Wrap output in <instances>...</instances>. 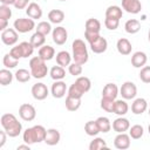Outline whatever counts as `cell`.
<instances>
[{"label": "cell", "mask_w": 150, "mask_h": 150, "mask_svg": "<svg viewBox=\"0 0 150 150\" xmlns=\"http://www.w3.org/2000/svg\"><path fill=\"white\" fill-rule=\"evenodd\" d=\"M71 49H73V59L74 62L80 63V64H84L88 61V50H87V46L84 43L83 40L81 39H76L73 41L71 45Z\"/></svg>", "instance_id": "1"}, {"label": "cell", "mask_w": 150, "mask_h": 150, "mask_svg": "<svg viewBox=\"0 0 150 150\" xmlns=\"http://www.w3.org/2000/svg\"><path fill=\"white\" fill-rule=\"evenodd\" d=\"M7 136H8V135H7V132H6L5 130L0 131V148H2L4 144L6 143V137H7Z\"/></svg>", "instance_id": "53"}, {"label": "cell", "mask_w": 150, "mask_h": 150, "mask_svg": "<svg viewBox=\"0 0 150 150\" xmlns=\"http://www.w3.org/2000/svg\"><path fill=\"white\" fill-rule=\"evenodd\" d=\"M124 28H125V32L129 33V34H136L139 29H141V22L136 19H130L125 22L124 25Z\"/></svg>", "instance_id": "24"}, {"label": "cell", "mask_w": 150, "mask_h": 150, "mask_svg": "<svg viewBox=\"0 0 150 150\" xmlns=\"http://www.w3.org/2000/svg\"><path fill=\"white\" fill-rule=\"evenodd\" d=\"M21 129H22V124L18 121L15 124H13L12 127H9L8 129H4L6 132H7V135L9 136V137H16V136H19L20 135V132H21Z\"/></svg>", "instance_id": "42"}, {"label": "cell", "mask_w": 150, "mask_h": 150, "mask_svg": "<svg viewBox=\"0 0 150 150\" xmlns=\"http://www.w3.org/2000/svg\"><path fill=\"white\" fill-rule=\"evenodd\" d=\"M60 1H66V0H60Z\"/></svg>", "instance_id": "60"}, {"label": "cell", "mask_w": 150, "mask_h": 150, "mask_svg": "<svg viewBox=\"0 0 150 150\" xmlns=\"http://www.w3.org/2000/svg\"><path fill=\"white\" fill-rule=\"evenodd\" d=\"M139 79L144 83H150V66L142 67L139 71Z\"/></svg>", "instance_id": "47"}, {"label": "cell", "mask_w": 150, "mask_h": 150, "mask_svg": "<svg viewBox=\"0 0 150 150\" xmlns=\"http://www.w3.org/2000/svg\"><path fill=\"white\" fill-rule=\"evenodd\" d=\"M61 135L57 129H48L45 138V143L47 145H56L60 142Z\"/></svg>", "instance_id": "14"}, {"label": "cell", "mask_w": 150, "mask_h": 150, "mask_svg": "<svg viewBox=\"0 0 150 150\" xmlns=\"http://www.w3.org/2000/svg\"><path fill=\"white\" fill-rule=\"evenodd\" d=\"M146 60L148 57L144 52H136L131 56V64L135 68H141V67H144V64L146 63Z\"/></svg>", "instance_id": "16"}, {"label": "cell", "mask_w": 150, "mask_h": 150, "mask_svg": "<svg viewBox=\"0 0 150 150\" xmlns=\"http://www.w3.org/2000/svg\"><path fill=\"white\" fill-rule=\"evenodd\" d=\"M148 39H149V42H150V29H149V32H148Z\"/></svg>", "instance_id": "57"}, {"label": "cell", "mask_w": 150, "mask_h": 150, "mask_svg": "<svg viewBox=\"0 0 150 150\" xmlns=\"http://www.w3.org/2000/svg\"><path fill=\"white\" fill-rule=\"evenodd\" d=\"M14 75H15V79H16L19 82H27V81L30 80L32 73H29L27 69L21 68V69H18Z\"/></svg>", "instance_id": "38"}, {"label": "cell", "mask_w": 150, "mask_h": 150, "mask_svg": "<svg viewBox=\"0 0 150 150\" xmlns=\"http://www.w3.org/2000/svg\"><path fill=\"white\" fill-rule=\"evenodd\" d=\"M30 73H32V76L35 79H43L48 73V68H47L46 63H43V64H40L38 67L32 68Z\"/></svg>", "instance_id": "28"}, {"label": "cell", "mask_w": 150, "mask_h": 150, "mask_svg": "<svg viewBox=\"0 0 150 150\" xmlns=\"http://www.w3.org/2000/svg\"><path fill=\"white\" fill-rule=\"evenodd\" d=\"M75 83L82 89L83 93L89 91L90 88H91V81H90V79L87 77V76H79V77L76 79Z\"/></svg>", "instance_id": "31"}, {"label": "cell", "mask_w": 150, "mask_h": 150, "mask_svg": "<svg viewBox=\"0 0 150 150\" xmlns=\"http://www.w3.org/2000/svg\"><path fill=\"white\" fill-rule=\"evenodd\" d=\"M2 62H4V66L7 67V68H15L18 66V63H19V60L15 59V57H13L11 55V53H7V54L4 55Z\"/></svg>", "instance_id": "41"}, {"label": "cell", "mask_w": 150, "mask_h": 150, "mask_svg": "<svg viewBox=\"0 0 150 150\" xmlns=\"http://www.w3.org/2000/svg\"><path fill=\"white\" fill-rule=\"evenodd\" d=\"M130 138H131L130 135H128L125 132H118V135L114 139L115 148L118 149V150H125V149H128L130 146V143H131Z\"/></svg>", "instance_id": "7"}, {"label": "cell", "mask_w": 150, "mask_h": 150, "mask_svg": "<svg viewBox=\"0 0 150 150\" xmlns=\"http://www.w3.org/2000/svg\"><path fill=\"white\" fill-rule=\"evenodd\" d=\"M34 48H38V47H42L46 42V35L39 33V32H35L32 36H30V41H29Z\"/></svg>", "instance_id": "32"}, {"label": "cell", "mask_w": 150, "mask_h": 150, "mask_svg": "<svg viewBox=\"0 0 150 150\" xmlns=\"http://www.w3.org/2000/svg\"><path fill=\"white\" fill-rule=\"evenodd\" d=\"M122 7L128 13L137 14L142 9V4L139 2V0H122Z\"/></svg>", "instance_id": "9"}, {"label": "cell", "mask_w": 150, "mask_h": 150, "mask_svg": "<svg viewBox=\"0 0 150 150\" xmlns=\"http://www.w3.org/2000/svg\"><path fill=\"white\" fill-rule=\"evenodd\" d=\"M48 88H47V86L45 84V83H41V82H39V83H35L33 87H32V95H33V97L35 98V100H38V101H42V100H45L47 96H48Z\"/></svg>", "instance_id": "6"}, {"label": "cell", "mask_w": 150, "mask_h": 150, "mask_svg": "<svg viewBox=\"0 0 150 150\" xmlns=\"http://www.w3.org/2000/svg\"><path fill=\"white\" fill-rule=\"evenodd\" d=\"M15 1L16 0H0V2L2 4V5H14L15 4Z\"/></svg>", "instance_id": "55"}, {"label": "cell", "mask_w": 150, "mask_h": 150, "mask_svg": "<svg viewBox=\"0 0 150 150\" xmlns=\"http://www.w3.org/2000/svg\"><path fill=\"white\" fill-rule=\"evenodd\" d=\"M101 149H108L105 141L101 137L94 138V141H91L89 144V150H101Z\"/></svg>", "instance_id": "34"}, {"label": "cell", "mask_w": 150, "mask_h": 150, "mask_svg": "<svg viewBox=\"0 0 150 150\" xmlns=\"http://www.w3.org/2000/svg\"><path fill=\"white\" fill-rule=\"evenodd\" d=\"M96 123L98 125V129H100V132H109L110 129H111V123L109 121L108 117L105 116H101L96 120Z\"/></svg>", "instance_id": "30"}, {"label": "cell", "mask_w": 150, "mask_h": 150, "mask_svg": "<svg viewBox=\"0 0 150 150\" xmlns=\"http://www.w3.org/2000/svg\"><path fill=\"white\" fill-rule=\"evenodd\" d=\"M90 48H91V50H93L94 53H96V54H102V53H104V52L107 50V48H108V41H107L105 38L100 36L97 40H95L94 42L90 43Z\"/></svg>", "instance_id": "11"}, {"label": "cell", "mask_w": 150, "mask_h": 150, "mask_svg": "<svg viewBox=\"0 0 150 150\" xmlns=\"http://www.w3.org/2000/svg\"><path fill=\"white\" fill-rule=\"evenodd\" d=\"M117 95H118V88H117V86H116L115 83H107V84L103 87L102 96L115 100Z\"/></svg>", "instance_id": "19"}, {"label": "cell", "mask_w": 150, "mask_h": 150, "mask_svg": "<svg viewBox=\"0 0 150 150\" xmlns=\"http://www.w3.org/2000/svg\"><path fill=\"white\" fill-rule=\"evenodd\" d=\"M128 110H129V105H128V103L125 101H123V100L115 101L114 111H112L114 114H116L118 116H123V115H125L128 112Z\"/></svg>", "instance_id": "20"}, {"label": "cell", "mask_w": 150, "mask_h": 150, "mask_svg": "<svg viewBox=\"0 0 150 150\" xmlns=\"http://www.w3.org/2000/svg\"><path fill=\"white\" fill-rule=\"evenodd\" d=\"M66 108L69 111H76L80 107H81V98L77 97H71V96H67L66 98Z\"/></svg>", "instance_id": "26"}, {"label": "cell", "mask_w": 150, "mask_h": 150, "mask_svg": "<svg viewBox=\"0 0 150 150\" xmlns=\"http://www.w3.org/2000/svg\"><path fill=\"white\" fill-rule=\"evenodd\" d=\"M149 115H150V109H149Z\"/></svg>", "instance_id": "59"}, {"label": "cell", "mask_w": 150, "mask_h": 150, "mask_svg": "<svg viewBox=\"0 0 150 150\" xmlns=\"http://www.w3.org/2000/svg\"><path fill=\"white\" fill-rule=\"evenodd\" d=\"M83 91L82 89L74 82L69 88H68V96H71V97H77V98H82L83 96Z\"/></svg>", "instance_id": "43"}, {"label": "cell", "mask_w": 150, "mask_h": 150, "mask_svg": "<svg viewBox=\"0 0 150 150\" xmlns=\"http://www.w3.org/2000/svg\"><path fill=\"white\" fill-rule=\"evenodd\" d=\"M68 39V32L64 27L62 26H59L56 28L53 29V41L56 43V45H63L66 43Z\"/></svg>", "instance_id": "8"}, {"label": "cell", "mask_w": 150, "mask_h": 150, "mask_svg": "<svg viewBox=\"0 0 150 150\" xmlns=\"http://www.w3.org/2000/svg\"><path fill=\"white\" fill-rule=\"evenodd\" d=\"M9 53H11V55H12L13 57H15V59H18V60H20L21 57H23V54H22V49H21L20 45L12 47V49L9 50Z\"/></svg>", "instance_id": "50"}, {"label": "cell", "mask_w": 150, "mask_h": 150, "mask_svg": "<svg viewBox=\"0 0 150 150\" xmlns=\"http://www.w3.org/2000/svg\"><path fill=\"white\" fill-rule=\"evenodd\" d=\"M100 36H101V35H100V33H94V32L84 30V38H86V40H87L89 43L94 42V41H95V40H97Z\"/></svg>", "instance_id": "51"}, {"label": "cell", "mask_w": 150, "mask_h": 150, "mask_svg": "<svg viewBox=\"0 0 150 150\" xmlns=\"http://www.w3.org/2000/svg\"><path fill=\"white\" fill-rule=\"evenodd\" d=\"M7 25H8V20L6 19H0V29L1 30H5L7 28Z\"/></svg>", "instance_id": "54"}, {"label": "cell", "mask_w": 150, "mask_h": 150, "mask_svg": "<svg viewBox=\"0 0 150 150\" xmlns=\"http://www.w3.org/2000/svg\"><path fill=\"white\" fill-rule=\"evenodd\" d=\"M146 108H148V103H146L145 98H142V97L136 98L131 104V111L136 115L143 114L146 110Z\"/></svg>", "instance_id": "17"}, {"label": "cell", "mask_w": 150, "mask_h": 150, "mask_svg": "<svg viewBox=\"0 0 150 150\" xmlns=\"http://www.w3.org/2000/svg\"><path fill=\"white\" fill-rule=\"evenodd\" d=\"M148 129H149V134H150V124H149V128Z\"/></svg>", "instance_id": "58"}, {"label": "cell", "mask_w": 150, "mask_h": 150, "mask_svg": "<svg viewBox=\"0 0 150 150\" xmlns=\"http://www.w3.org/2000/svg\"><path fill=\"white\" fill-rule=\"evenodd\" d=\"M21 49H22V54H23V57H28L33 54L34 52V46L30 43V42H27V41H23L21 43H19Z\"/></svg>", "instance_id": "44"}, {"label": "cell", "mask_w": 150, "mask_h": 150, "mask_svg": "<svg viewBox=\"0 0 150 150\" xmlns=\"http://www.w3.org/2000/svg\"><path fill=\"white\" fill-rule=\"evenodd\" d=\"M12 16V9L9 8L8 5H1L0 6V19H11Z\"/></svg>", "instance_id": "49"}, {"label": "cell", "mask_w": 150, "mask_h": 150, "mask_svg": "<svg viewBox=\"0 0 150 150\" xmlns=\"http://www.w3.org/2000/svg\"><path fill=\"white\" fill-rule=\"evenodd\" d=\"M114 104H115V100L102 96V98H101V108L103 110H105L108 112H112L114 111Z\"/></svg>", "instance_id": "40"}, {"label": "cell", "mask_w": 150, "mask_h": 150, "mask_svg": "<svg viewBox=\"0 0 150 150\" xmlns=\"http://www.w3.org/2000/svg\"><path fill=\"white\" fill-rule=\"evenodd\" d=\"M16 149L18 150H29L30 148H29V144H26V145H19Z\"/></svg>", "instance_id": "56"}, {"label": "cell", "mask_w": 150, "mask_h": 150, "mask_svg": "<svg viewBox=\"0 0 150 150\" xmlns=\"http://www.w3.org/2000/svg\"><path fill=\"white\" fill-rule=\"evenodd\" d=\"M26 13L28 15V18L35 20V19H40L42 16V9L40 7V5H38L36 2H30L28 6H27V9H26Z\"/></svg>", "instance_id": "15"}, {"label": "cell", "mask_w": 150, "mask_h": 150, "mask_svg": "<svg viewBox=\"0 0 150 150\" xmlns=\"http://www.w3.org/2000/svg\"><path fill=\"white\" fill-rule=\"evenodd\" d=\"M14 28L19 33H27L35 28V22L30 18H19L14 21Z\"/></svg>", "instance_id": "2"}, {"label": "cell", "mask_w": 150, "mask_h": 150, "mask_svg": "<svg viewBox=\"0 0 150 150\" xmlns=\"http://www.w3.org/2000/svg\"><path fill=\"white\" fill-rule=\"evenodd\" d=\"M18 30L15 28H6L1 33V40L7 46H13L18 42Z\"/></svg>", "instance_id": "5"}, {"label": "cell", "mask_w": 150, "mask_h": 150, "mask_svg": "<svg viewBox=\"0 0 150 150\" xmlns=\"http://www.w3.org/2000/svg\"><path fill=\"white\" fill-rule=\"evenodd\" d=\"M54 55H55V49L49 45H43L42 47L39 48V56L42 57L45 61L52 60Z\"/></svg>", "instance_id": "18"}, {"label": "cell", "mask_w": 150, "mask_h": 150, "mask_svg": "<svg viewBox=\"0 0 150 150\" xmlns=\"http://www.w3.org/2000/svg\"><path fill=\"white\" fill-rule=\"evenodd\" d=\"M130 128V122L125 117H118L112 122V129L116 132H125Z\"/></svg>", "instance_id": "12"}, {"label": "cell", "mask_w": 150, "mask_h": 150, "mask_svg": "<svg viewBox=\"0 0 150 150\" xmlns=\"http://www.w3.org/2000/svg\"><path fill=\"white\" fill-rule=\"evenodd\" d=\"M49 73H50V77H52L53 80H55V81L62 80V79L66 76V70H64V68H63L62 66H60V64L52 67V69H50Z\"/></svg>", "instance_id": "29"}, {"label": "cell", "mask_w": 150, "mask_h": 150, "mask_svg": "<svg viewBox=\"0 0 150 150\" xmlns=\"http://www.w3.org/2000/svg\"><path fill=\"white\" fill-rule=\"evenodd\" d=\"M116 47H117V50L120 54L122 55H129L131 53V49H132V46H131V42L125 39V38H121L117 40V43H116Z\"/></svg>", "instance_id": "13"}, {"label": "cell", "mask_w": 150, "mask_h": 150, "mask_svg": "<svg viewBox=\"0 0 150 150\" xmlns=\"http://www.w3.org/2000/svg\"><path fill=\"white\" fill-rule=\"evenodd\" d=\"M19 115L20 117L23 120V121H27V122H30L35 118L36 116V110L35 108L29 104V103H22L19 108Z\"/></svg>", "instance_id": "3"}, {"label": "cell", "mask_w": 150, "mask_h": 150, "mask_svg": "<svg viewBox=\"0 0 150 150\" xmlns=\"http://www.w3.org/2000/svg\"><path fill=\"white\" fill-rule=\"evenodd\" d=\"M120 93H121V95H122L123 98H125V100H131V98H134V97L136 96V94H137V87H136V84H135L134 82L127 81V82H124V83L122 84V87H121V89H120Z\"/></svg>", "instance_id": "4"}, {"label": "cell", "mask_w": 150, "mask_h": 150, "mask_svg": "<svg viewBox=\"0 0 150 150\" xmlns=\"http://www.w3.org/2000/svg\"><path fill=\"white\" fill-rule=\"evenodd\" d=\"M86 30L88 32H94V33H100L101 30V22L100 20L95 18H90L86 21Z\"/></svg>", "instance_id": "27"}, {"label": "cell", "mask_w": 150, "mask_h": 150, "mask_svg": "<svg viewBox=\"0 0 150 150\" xmlns=\"http://www.w3.org/2000/svg\"><path fill=\"white\" fill-rule=\"evenodd\" d=\"M82 64H80V63H76V62H73V63H70L69 66H68V71H69V74L70 75H73V76H79V75H81L82 74Z\"/></svg>", "instance_id": "46"}, {"label": "cell", "mask_w": 150, "mask_h": 150, "mask_svg": "<svg viewBox=\"0 0 150 150\" xmlns=\"http://www.w3.org/2000/svg\"><path fill=\"white\" fill-rule=\"evenodd\" d=\"M0 122H1L2 128L6 130V129H8L9 127H12L13 124H15V123L18 122V118L15 117V115H13V114H11V112H7V114H4V115L1 116Z\"/></svg>", "instance_id": "22"}, {"label": "cell", "mask_w": 150, "mask_h": 150, "mask_svg": "<svg viewBox=\"0 0 150 150\" xmlns=\"http://www.w3.org/2000/svg\"><path fill=\"white\" fill-rule=\"evenodd\" d=\"M50 30H52V26L47 21H41L36 26V32H39V33H41L43 35H48L50 33Z\"/></svg>", "instance_id": "45"}, {"label": "cell", "mask_w": 150, "mask_h": 150, "mask_svg": "<svg viewBox=\"0 0 150 150\" xmlns=\"http://www.w3.org/2000/svg\"><path fill=\"white\" fill-rule=\"evenodd\" d=\"M48 19L53 23H61L64 19V12L61 9H52L48 13Z\"/></svg>", "instance_id": "25"}, {"label": "cell", "mask_w": 150, "mask_h": 150, "mask_svg": "<svg viewBox=\"0 0 150 150\" xmlns=\"http://www.w3.org/2000/svg\"><path fill=\"white\" fill-rule=\"evenodd\" d=\"M70 61H71V56L67 50H61L56 54V63L57 64L66 67V66L70 64Z\"/></svg>", "instance_id": "21"}, {"label": "cell", "mask_w": 150, "mask_h": 150, "mask_svg": "<svg viewBox=\"0 0 150 150\" xmlns=\"http://www.w3.org/2000/svg\"><path fill=\"white\" fill-rule=\"evenodd\" d=\"M104 25H105V27H107L108 29L115 30V29L118 27V25H120V20H118V19H114V18H105Z\"/></svg>", "instance_id": "48"}, {"label": "cell", "mask_w": 150, "mask_h": 150, "mask_svg": "<svg viewBox=\"0 0 150 150\" xmlns=\"http://www.w3.org/2000/svg\"><path fill=\"white\" fill-rule=\"evenodd\" d=\"M34 129V132H35V138H36V143H40V142H45V138H46V134H47V130L45 129L43 125H34L33 127Z\"/></svg>", "instance_id": "37"}, {"label": "cell", "mask_w": 150, "mask_h": 150, "mask_svg": "<svg viewBox=\"0 0 150 150\" xmlns=\"http://www.w3.org/2000/svg\"><path fill=\"white\" fill-rule=\"evenodd\" d=\"M52 95L55 97V98H61L66 95V91H67V86L63 81L61 80H57L55 81L53 84H52Z\"/></svg>", "instance_id": "10"}, {"label": "cell", "mask_w": 150, "mask_h": 150, "mask_svg": "<svg viewBox=\"0 0 150 150\" xmlns=\"http://www.w3.org/2000/svg\"><path fill=\"white\" fill-rule=\"evenodd\" d=\"M123 15V12H122V8L120 6H116V5H111L107 8L105 11V18H114V19H121Z\"/></svg>", "instance_id": "23"}, {"label": "cell", "mask_w": 150, "mask_h": 150, "mask_svg": "<svg viewBox=\"0 0 150 150\" xmlns=\"http://www.w3.org/2000/svg\"><path fill=\"white\" fill-rule=\"evenodd\" d=\"M143 132H144V129L139 124H135L131 128H129V135L134 139H139L143 136Z\"/></svg>", "instance_id": "36"}, {"label": "cell", "mask_w": 150, "mask_h": 150, "mask_svg": "<svg viewBox=\"0 0 150 150\" xmlns=\"http://www.w3.org/2000/svg\"><path fill=\"white\" fill-rule=\"evenodd\" d=\"M28 1H29V0H16L15 4H14V7H15L16 9H23V8L27 7Z\"/></svg>", "instance_id": "52"}, {"label": "cell", "mask_w": 150, "mask_h": 150, "mask_svg": "<svg viewBox=\"0 0 150 150\" xmlns=\"http://www.w3.org/2000/svg\"><path fill=\"white\" fill-rule=\"evenodd\" d=\"M23 142L26 144H33V143H36V138H35V132H34V129L33 127L32 128H27L25 131H23Z\"/></svg>", "instance_id": "39"}, {"label": "cell", "mask_w": 150, "mask_h": 150, "mask_svg": "<svg viewBox=\"0 0 150 150\" xmlns=\"http://www.w3.org/2000/svg\"><path fill=\"white\" fill-rule=\"evenodd\" d=\"M13 81V74L8 69H1L0 70V84L7 86Z\"/></svg>", "instance_id": "35"}, {"label": "cell", "mask_w": 150, "mask_h": 150, "mask_svg": "<svg viewBox=\"0 0 150 150\" xmlns=\"http://www.w3.org/2000/svg\"><path fill=\"white\" fill-rule=\"evenodd\" d=\"M84 131L87 135L89 136H95L100 132V129H98V125L96 123V121H88L86 124H84Z\"/></svg>", "instance_id": "33"}]
</instances>
